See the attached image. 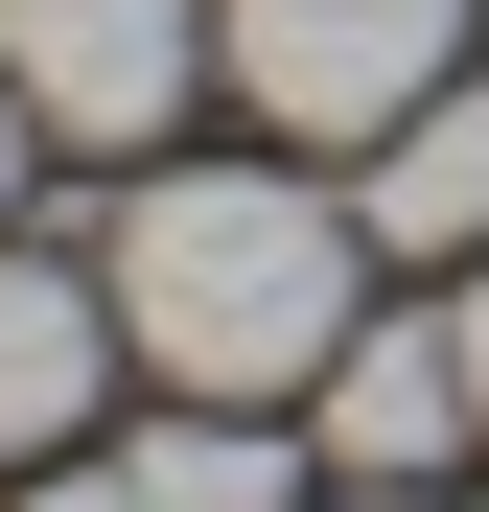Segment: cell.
Masks as SVG:
<instances>
[{
	"label": "cell",
	"mask_w": 489,
	"mask_h": 512,
	"mask_svg": "<svg viewBox=\"0 0 489 512\" xmlns=\"http://www.w3.org/2000/svg\"><path fill=\"white\" fill-rule=\"evenodd\" d=\"M350 256L373 210H326L303 163H140V210H117V350L163 396H326V350H350Z\"/></svg>",
	"instance_id": "1"
},
{
	"label": "cell",
	"mask_w": 489,
	"mask_h": 512,
	"mask_svg": "<svg viewBox=\"0 0 489 512\" xmlns=\"http://www.w3.org/2000/svg\"><path fill=\"white\" fill-rule=\"evenodd\" d=\"M210 70H233L280 140H396V117L466 70V0H210Z\"/></svg>",
	"instance_id": "2"
},
{
	"label": "cell",
	"mask_w": 489,
	"mask_h": 512,
	"mask_svg": "<svg viewBox=\"0 0 489 512\" xmlns=\"http://www.w3.org/2000/svg\"><path fill=\"white\" fill-rule=\"evenodd\" d=\"M0 70H24L47 140L140 163L163 117H187V70H210V0H0Z\"/></svg>",
	"instance_id": "3"
},
{
	"label": "cell",
	"mask_w": 489,
	"mask_h": 512,
	"mask_svg": "<svg viewBox=\"0 0 489 512\" xmlns=\"http://www.w3.org/2000/svg\"><path fill=\"white\" fill-rule=\"evenodd\" d=\"M443 443H489L466 326H350V350H326V466H350V489H420Z\"/></svg>",
	"instance_id": "4"
},
{
	"label": "cell",
	"mask_w": 489,
	"mask_h": 512,
	"mask_svg": "<svg viewBox=\"0 0 489 512\" xmlns=\"http://www.w3.org/2000/svg\"><path fill=\"white\" fill-rule=\"evenodd\" d=\"M117 373V280H70V256H0V466H47L70 419Z\"/></svg>",
	"instance_id": "5"
},
{
	"label": "cell",
	"mask_w": 489,
	"mask_h": 512,
	"mask_svg": "<svg viewBox=\"0 0 489 512\" xmlns=\"http://www.w3.org/2000/svg\"><path fill=\"white\" fill-rule=\"evenodd\" d=\"M350 210H373V256H489V94H466V70L396 140H350Z\"/></svg>",
	"instance_id": "6"
},
{
	"label": "cell",
	"mask_w": 489,
	"mask_h": 512,
	"mask_svg": "<svg viewBox=\"0 0 489 512\" xmlns=\"http://www.w3.org/2000/svg\"><path fill=\"white\" fill-rule=\"evenodd\" d=\"M140 512H303V466H280L257 396H163L140 419Z\"/></svg>",
	"instance_id": "7"
},
{
	"label": "cell",
	"mask_w": 489,
	"mask_h": 512,
	"mask_svg": "<svg viewBox=\"0 0 489 512\" xmlns=\"http://www.w3.org/2000/svg\"><path fill=\"white\" fill-rule=\"evenodd\" d=\"M24 512H140V466H94V489H70V466H47V489H24Z\"/></svg>",
	"instance_id": "8"
},
{
	"label": "cell",
	"mask_w": 489,
	"mask_h": 512,
	"mask_svg": "<svg viewBox=\"0 0 489 512\" xmlns=\"http://www.w3.org/2000/svg\"><path fill=\"white\" fill-rule=\"evenodd\" d=\"M443 326H466V396H489V256H466V303H443Z\"/></svg>",
	"instance_id": "9"
},
{
	"label": "cell",
	"mask_w": 489,
	"mask_h": 512,
	"mask_svg": "<svg viewBox=\"0 0 489 512\" xmlns=\"http://www.w3.org/2000/svg\"><path fill=\"white\" fill-rule=\"evenodd\" d=\"M24 140H47V117H24V70H0V187H24Z\"/></svg>",
	"instance_id": "10"
},
{
	"label": "cell",
	"mask_w": 489,
	"mask_h": 512,
	"mask_svg": "<svg viewBox=\"0 0 489 512\" xmlns=\"http://www.w3.org/2000/svg\"><path fill=\"white\" fill-rule=\"evenodd\" d=\"M326 512H443V489H326Z\"/></svg>",
	"instance_id": "11"
}]
</instances>
